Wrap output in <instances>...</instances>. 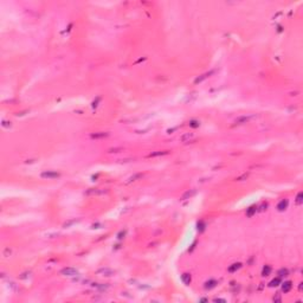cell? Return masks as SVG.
I'll use <instances>...</instances> for the list:
<instances>
[{"label": "cell", "mask_w": 303, "mask_h": 303, "mask_svg": "<svg viewBox=\"0 0 303 303\" xmlns=\"http://www.w3.org/2000/svg\"><path fill=\"white\" fill-rule=\"evenodd\" d=\"M124 234H126V231H123V232H121L119 234V239H122V238H124Z\"/></svg>", "instance_id": "25"}, {"label": "cell", "mask_w": 303, "mask_h": 303, "mask_svg": "<svg viewBox=\"0 0 303 303\" xmlns=\"http://www.w3.org/2000/svg\"><path fill=\"white\" fill-rule=\"evenodd\" d=\"M61 273L63 276H69V277H72V276H77L78 275V271L74 268H64V269L61 270Z\"/></svg>", "instance_id": "2"}, {"label": "cell", "mask_w": 303, "mask_h": 303, "mask_svg": "<svg viewBox=\"0 0 303 303\" xmlns=\"http://www.w3.org/2000/svg\"><path fill=\"white\" fill-rule=\"evenodd\" d=\"M289 275L288 269H281L278 271V277H287Z\"/></svg>", "instance_id": "17"}, {"label": "cell", "mask_w": 303, "mask_h": 303, "mask_svg": "<svg viewBox=\"0 0 303 303\" xmlns=\"http://www.w3.org/2000/svg\"><path fill=\"white\" fill-rule=\"evenodd\" d=\"M94 287H96V289H98V290H101V291H104V290H107V289H109V285L108 284H96V285H94Z\"/></svg>", "instance_id": "16"}, {"label": "cell", "mask_w": 303, "mask_h": 303, "mask_svg": "<svg viewBox=\"0 0 303 303\" xmlns=\"http://www.w3.org/2000/svg\"><path fill=\"white\" fill-rule=\"evenodd\" d=\"M190 126L192 127V128H198V127L200 126V122L199 121H197V120H192L190 122Z\"/></svg>", "instance_id": "22"}, {"label": "cell", "mask_w": 303, "mask_h": 303, "mask_svg": "<svg viewBox=\"0 0 303 303\" xmlns=\"http://www.w3.org/2000/svg\"><path fill=\"white\" fill-rule=\"evenodd\" d=\"M3 126L4 127H11V122H6V121H4V122H3Z\"/></svg>", "instance_id": "26"}, {"label": "cell", "mask_w": 303, "mask_h": 303, "mask_svg": "<svg viewBox=\"0 0 303 303\" xmlns=\"http://www.w3.org/2000/svg\"><path fill=\"white\" fill-rule=\"evenodd\" d=\"M59 173L56 171H44L40 177L44 178V179H56V178H59Z\"/></svg>", "instance_id": "1"}, {"label": "cell", "mask_w": 303, "mask_h": 303, "mask_svg": "<svg viewBox=\"0 0 303 303\" xmlns=\"http://www.w3.org/2000/svg\"><path fill=\"white\" fill-rule=\"evenodd\" d=\"M302 202H303V193L300 192L298 194H297V197H296V204H297V205H301Z\"/></svg>", "instance_id": "18"}, {"label": "cell", "mask_w": 303, "mask_h": 303, "mask_svg": "<svg viewBox=\"0 0 303 303\" xmlns=\"http://www.w3.org/2000/svg\"><path fill=\"white\" fill-rule=\"evenodd\" d=\"M165 154H168V152L165 150V152H156V153H152V154H149V158H155V156L165 155Z\"/></svg>", "instance_id": "20"}, {"label": "cell", "mask_w": 303, "mask_h": 303, "mask_svg": "<svg viewBox=\"0 0 303 303\" xmlns=\"http://www.w3.org/2000/svg\"><path fill=\"white\" fill-rule=\"evenodd\" d=\"M256 211H257V206H251V207L248 208V211H246V216L248 217H252V216L256 213Z\"/></svg>", "instance_id": "11"}, {"label": "cell", "mask_w": 303, "mask_h": 303, "mask_svg": "<svg viewBox=\"0 0 303 303\" xmlns=\"http://www.w3.org/2000/svg\"><path fill=\"white\" fill-rule=\"evenodd\" d=\"M255 116H243V117H239L238 120H236V124H244V123L249 122L250 120H252Z\"/></svg>", "instance_id": "6"}, {"label": "cell", "mask_w": 303, "mask_h": 303, "mask_svg": "<svg viewBox=\"0 0 303 303\" xmlns=\"http://www.w3.org/2000/svg\"><path fill=\"white\" fill-rule=\"evenodd\" d=\"M193 138V133H187V134L181 136V142H188Z\"/></svg>", "instance_id": "13"}, {"label": "cell", "mask_w": 303, "mask_h": 303, "mask_svg": "<svg viewBox=\"0 0 303 303\" xmlns=\"http://www.w3.org/2000/svg\"><path fill=\"white\" fill-rule=\"evenodd\" d=\"M214 302H225V300H221V298H214Z\"/></svg>", "instance_id": "27"}, {"label": "cell", "mask_w": 303, "mask_h": 303, "mask_svg": "<svg viewBox=\"0 0 303 303\" xmlns=\"http://www.w3.org/2000/svg\"><path fill=\"white\" fill-rule=\"evenodd\" d=\"M240 268H242V264L240 263H234L229 268V272H236L237 270L240 269Z\"/></svg>", "instance_id": "9"}, {"label": "cell", "mask_w": 303, "mask_h": 303, "mask_svg": "<svg viewBox=\"0 0 303 303\" xmlns=\"http://www.w3.org/2000/svg\"><path fill=\"white\" fill-rule=\"evenodd\" d=\"M191 279H192V278H191V275H190V273H184V275L181 276V281L184 282L185 284H190V283H191Z\"/></svg>", "instance_id": "12"}, {"label": "cell", "mask_w": 303, "mask_h": 303, "mask_svg": "<svg viewBox=\"0 0 303 303\" xmlns=\"http://www.w3.org/2000/svg\"><path fill=\"white\" fill-rule=\"evenodd\" d=\"M142 177V174L141 173H139V174H135L134 177H132V178H129V180H128V182H132V181H135L136 179H139V178H141Z\"/></svg>", "instance_id": "23"}, {"label": "cell", "mask_w": 303, "mask_h": 303, "mask_svg": "<svg viewBox=\"0 0 303 303\" xmlns=\"http://www.w3.org/2000/svg\"><path fill=\"white\" fill-rule=\"evenodd\" d=\"M97 273H100V275H102V276H107V277H109V276H113L114 273H115V271H113L111 269H108V268H103V269L97 270Z\"/></svg>", "instance_id": "4"}, {"label": "cell", "mask_w": 303, "mask_h": 303, "mask_svg": "<svg viewBox=\"0 0 303 303\" xmlns=\"http://www.w3.org/2000/svg\"><path fill=\"white\" fill-rule=\"evenodd\" d=\"M273 301H275V302H281L282 301L281 296H279V295H276V297H273Z\"/></svg>", "instance_id": "24"}, {"label": "cell", "mask_w": 303, "mask_h": 303, "mask_svg": "<svg viewBox=\"0 0 303 303\" xmlns=\"http://www.w3.org/2000/svg\"><path fill=\"white\" fill-rule=\"evenodd\" d=\"M213 74H214V71H213V70H212V71H208V72H205V74H202L201 76L197 77V78H196V81H194V83H196V84H199V83H201L204 80H206V78H208V77L211 76V75H213Z\"/></svg>", "instance_id": "3"}, {"label": "cell", "mask_w": 303, "mask_h": 303, "mask_svg": "<svg viewBox=\"0 0 303 303\" xmlns=\"http://www.w3.org/2000/svg\"><path fill=\"white\" fill-rule=\"evenodd\" d=\"M291 288H292V283H291L290 281L284 282V283H283V285H282V290H283V292H284V294L289 292V291L291 290Z\"/></svg>", "instance_id": "7"}, {"label": "cell", "mask_w": 303, "mask_h": 303, "mask_svg": "<svg viewBox=\"0 0 303 303\" xmlns=\"http://www.w3.org/2000/svg\"><path fill=\"white\" fill-rule=\"evenodd\" d=\"M197 226H198V231H200V232H202L204 230H205V227H206V225H205V223L202 220H200L199 223L197 224Z\"/></svg>", "instance_id": "19"}, {"label": "cell", "mask_w": 303, "mask_h": 303, "mask_svg": "<svg viewBox=\"0 0 303 303\" xmlns=\"http://www.w3.org/2000/svg\"><path fill=\"white\" fill-rule=\"evenodd\" d=\"M271 271H272V269H271V266H269V265H265L263 268V270H262V276H269L270 273H271Z\"/></svg>", "instance_id": "10"}, {"label": "cell", "mask_w": 303, "mask_h": 303, "mask_svg": "<svg viewBox=\"0 0 303 303\" xmlns=\"http://www.w3.org/2000/svg\"><path fill=\"white\" fill-rule=\"evenodd\" d=\"M196 193V191H187L186 193H184V196L181 197V200H186V199H188V198H191V197L193 196Z\"/></svg>", "instance_id": "15"}, {"label": "cell", "mask_w": 303, "mask_h": 303, "mask_svg": "<svg viewBox=\"0 0 303 303\" xmlns=\"http://www.w3.org/2000/svg\"><path fill=\"white\" fill-rule=\"evenodd\" d=\"M281 284V277H278V278H275L272 279V281L269 283V287H271V288H273V287H277V285Z\"/></svg>", "instance_id": "14"}, {"label": "cell", "mask_w": 303, "mask_h": 303, "mask_svg": "<svg viewBox=\"0 0 303 303\" xmlns=\"http://www.w3.org/2000/svg\"><path fill=\"white\" fill-rule=\"evenodd\" d=\"M288 205H289V201L287 199H283V200H281V201L278 202V205H277V210L278 211H284V210H287V207H288Z\"/></svg>", "instance_id": "5"}, {"label": "cell", "mask_w": 303, "mask_h": 303, "mask_svg": "<svg viewBox=\"0 0 303 303\" xmlns=\"http://www.w3.org/2000/svg\"><path fill=\"white\" fill-rule=\"evenodd\" d=\"M217 284H218V282H217V281H214V279H210V281H207V282L205 283L204 288H205V289H208V290H210V289H213V288H214V287H216Z\"/></svg>", "instance_id": "8"}, {"label": "cell", "mask_w": 303, "mask_h": 303, "mask_svg": "<svg viewBox=\"0 0 303 303\" xmlns=\"http://www.w3.org/2000/svg\"><path fill=\"white\" fill-rule=\"evenodd\" d=\"M105 136H108L107 133H101V134H92L91 135L92 139H101V138H105Z\"/></svg>", "instance_id": "21"}]
</instances>
